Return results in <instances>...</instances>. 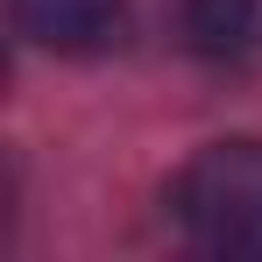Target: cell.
Listing matches in <instances>:
<instances>
[{
    "mask_svg": "<svg viewBox=\"0 0 262 262\" xmlns=\"http://www.w3.org/2000/svg\"><path fill=\"white\" fill-rule=\"evenodd\" d=\"M177 234L206 255L262 262V142H213L170 184Z\"/></svg>",
    "mask_w": 262,
    "mask_h": 262,
    "instance_id": "1",
    "label": "cell"
},
{
    "mask_svg": "<svg viewBox=\"0 0 262 262\" xmlns=\"http://www.w3.org/2000/svg\"><path fill=\"white\" fill-rule=\"evenodd\" d=\"M7 7H14V29L57 57H99L128 29V0H7Z\"/></svg>",
    "mask_w": 262,
    "mask_h": 262,
    "instance_id": "2",
    "label": "cell"
},
{
    "mask_svg": "<svg viewBox=\"0 0 262 262\" xmlns=\"http://www.w3.org/2000/svg\"><path fill=\"white\" fill-rule=\"evenodd\" d=\"M177 43L206 64H262V0H177Z\"/></svg>",
    "mask_w": 262,
    "mask_h": 262,
    "instance_id": "3",
    "label": "cell"
}]
</instances>
